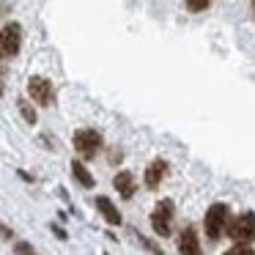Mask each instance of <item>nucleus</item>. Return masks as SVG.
Listing matches in <instances>:
<instances>
[{
  "instance_id": "obj_1",
  "label": "nucleus",
  "mask_w": 255,
  "mask_h": 255,
  "mask_svg": "<svg viewBox=\"0 0 255 255\" xmlns=\"http://www.w3.org/2000/svg\"><path fill=\"white\" fill-rule=\"evenodd\" d=\"M228 222H231V211H228L225 203H214L209 211H206V236L211 239V242H217V239L222 236V233L228 231Z\"/></svg>"
},
{
  "instance_id": "obj_2",
  "label": "nucleus",
  "mask_w": 255,
  "mask_h": 255,
  "mask_svg": "<svg viewBox=\"0 0 255 255\" xmlns=\"http://www.w3.org/2000/svg\"><path fill=\"white\" fill-rule=\"evenodd\" d=\"M228 236H231L236 244L255 242V214L253 211H244V214L236 217V220L228 222Z\"/></svg>"
},
{
  "instance_id": "obj_3",
  "label": "nucleus",
  "mask_w": 255,
  "mask_h": 255,
  "mask_svg": "<svg viewBox=\"0 0 255 255\" xmlns=\"http://www.w3.org/2000/svg\"><path fill=\"white\" fill-rule=\"evenodd\" d=\"M22 47V28L19 22H8L0 30V58H14Z\"/></svg>"
},
{
  "instance_id": "obj_4",
  "label": "nucleus",
  "mask_w": 255,
  "mask_h": 255,
  "mask_svg": "<svg viewBox=\"0 0 255 255\" xmlns=\"http://www.w3.org/2000/svg\"><path fill=\"white\" fill-rule=\"evenodd\" d=\"M99 145H102V134L96 129H80V132H74V148H77V154L83 159L96 156Z\"/></svg>"
},
{
  "instance_id": "obj_5",
  "label": "nucleus",
  "mask_w": 255,
  "mask_h": 255,
  "mask_svg": "<svg viewBox=\"0 0 255 255\" xmlns=\"http://www.w3.org/2000/svg\"><path fill=\"white\" fill-rule=\"evenodd\" d=\"M28 94L36 105H44V107L52 105V99H55V88H52V83L47 77H30L28 80Z\"/></svg>"
},
{
  "instance_id": "obj_6",
  "label": "nucleus",
  "mask_w": 255,
  "mask_h": 255,
  "mask_svg": "<svg viewBox=\"0 0 255 255\" xmlns=\"http://www.w3.org/2000/svg\"><path fill=\"white\" fill-rule=\"evenodd\" d=\"M151 225L159 236H167L170 233V225H173V200H159L151 214Z\"/></svg>"
},
{
  "instance_id": "obj_7",
  "label": "nucleus",
  "mask_w": 255,
  "mask_h": 255,
  "mask_svg": "<svg viewBox=\"0 0 255 255\" xmlns=\"http://www.w3.org/2000/svg\"><path fill=\"white\" fill-rule=\"evenodd\" d=\"M165 176H167V162H165V159H154L148 167H145V187H148V189H156Z\"/></svg>"
},
{
  "instance_id": "obj_8",
  "label": "nucleus",
  "mask_w": 255,
  "mask_h": 255,
  "mask_svg": "<svg viewBox=\"0 0 255 255\" xmlns=\"http://www.w3.org/2000/svg\"><path fill=\"white\" fill-rule=\"evenodd\" d=\"M178 250H181V255H203L200 253L198 233H195L192 228H184V231L178 233Z\"/></svg>"
},
{
  "instance_id": "obj_9",
  "label": "nucleus",
  "mask_w": 255,
  "mask_h": 255,
  "mask_svg": "<svg viewBox=\"0 0 255 255\" xmlns=\"http://www.w3.org/2000/svg\"><path fill=\"white\" fill-rule=\"evenodd\" d=\"M96 209L102 211V217H105L110 225H121V214H118V209L113 206L110 198H105V195H102V198H96Z\"/></svg>"
},
{
  "instance_id": "obj_10",
  "label": "nucleus",
  "mask_w": 255,
  "mask_h": 255,
  "mask_svg": "<svg viewBox=\"0 0 255 255\" xmlns=\"http://www.w3.org/2000/svg\"><path fill=\"white\" fill-rule=\"evenodd\" d=\"M113 184H116V189L124 195V198H132V195H134V178H132V173H127V170L118 173Z\"/></svg>"
},
{
  "instance_id": "obj_11",
  "label": "nucleus",
  "mask_w": 255,
  "mask_h": 255,
  "mask_svg": "<svg viewBox=\"0 0 255 255\" xmlns=\"http://www.w3.org/2000/svg\"><path fill=\"white\" fill-rule=\"evenodd\" d=\"M72 173H74V178H77V181L83 184L85 189H91V187H94V176L88 173V167H85L83 162H72Z\"/></svg>"
},
{
  "instance_id": "obj_12",
  "label": "nucleus",
  "mask_w": 255,
  "mask_h": 255,
  "mask_svg": "<svg viewBox=\"0 0 255 255\" xmlns=\"http://www.w3.org/2000/svg\"><path fill=\"white\" fill-rule=\"evenodd\" d=\"M184 3H187V8H189V11H195V14L206 11V8L211 6V0H184Z\"/></svg>"
},
{
  "instance_id": "obj_13",
  "label": "nucleus",
  "mask_w": 255,
  "mask_h": 255,
  "mask_svg": "<svg viewBox=\"0 0 255 255\" xmlns=\"http://www.w3.org/2000/svg\"><path fill=\"white\" fill-rule=\"evenodd\" d=\"M19 113H22V118L28 124H36V110L28 105V102H19Z\"/></svg>"
},
{
  "instance_id": "obj_14",
  "label": "nucleus",
  "mask_w": 255,
  "mask_h": 255,
  "mask_svg": "<svg viewBox=\"0 0 255 255\" xmlns=\"http://www.w3.org/2000/svg\"><path fill=\"white\" fill-rule=\"evenodd\" d=\"M225 255H255V253L250 250V244H233Z\"/></svg>"
},
{
  "instance_id": "obj_15",
  "label": "nucleus",
  "mask_w": 255,
  "mask_h": 255,
  "mask_svg": "<svg viewBox=\"0 0 255 255\" xmlns=\"http://www.w3.org/2000/svg\"><path fill=\"white\" fill-rule=\"evenodd\" d=\"M17 255H33V250L28 244H17Z\"/></svg>"
},
{
  "instance_id": "obj_16",
  "label": "nucleus",
  "mask_w": 255,
  "mask_h": 255,
  "mask_svg": "<svg viewBox=\"0 0 255 255\" xmlns=\"http://www.w3.org/2000/svg\"><path fill=\"white\" fill-rule=\"evenodd\" d=\"M253 17H255V0H253Z\"/></svg>"
}]
</instances>
